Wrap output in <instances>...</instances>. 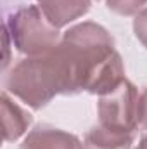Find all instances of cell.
<instances>
[{"label":"cell","mask_w":147,"mask_h":149,"mask_svg":"<svg viewBox=\"0 0 147 149\" xmlns=\"http://www.w3.org/2000/svg\"><path fill=\"white\" fill-rule=\"evenodd\" d=\"M61 83V94L87 90L106 95L125 81L119 54L109 33L95 23H81L64 33L49 52Z\"/></svg>","instance_id":"6da1fadb"},{"label":"cell","mask_w":147,"mask_h":149,"mask_svg":"<svg viewBox=\"0 0 147 149\" xmlns=\"http://www.w3.org/2000/svg\"><path fill=\"white\" fill-rule=\"evenodd\" d=\"M5 88L35 109H40L54 95L61 94L57 71L49 52L24 59L12 68L5 80Z\"/></svg>","instance_id":"7a4b0ae2"},{"label":"cell","mask_w":147,"mask_h":149,"mask_svg":"<svg viewBox=\"0 0 147 149\" xmlns=\"http://www.w3.org/2000/svg\"><path fill=\"white\" fill-rule=\"evenodd\" d=\"M9 28L17 50L28 54L30 57L43 56L57 47V28L45 17L42 9L37 5L17 10L10 17Z\"/></svg>","instance_id":"3957f363"},{"label":"cell","mask_w":147,"mask_h":149,"mask_svg":"<svg viewBox=\"0 0 147 149\" xmlns=\"http://www.w3.org/2000/svg\"><path fill=\"white\" fill-rule=\"evenodd\" d=\"M99 116L102 127L133 134L139 125V92L135 85L125 80L118 88L102 95Z\"/></svg>","instance_id":"277c9868"},{"label":"cell","mask_w":147,"mask_h":149,"mask_svg":"<svg viewBox=\"0 0 147 149\" xmlns=\"http://www.w3.org/2000/svg\"><path fill=\"white\" fill-rule=\"evenodd\" d=\"M21 149H83L80 141L59 128L37 127L21 144Z\"/></svg>","instance_id":"5b68a950"},{"label":"cell","mask_w":147,"mask_h":149,"mask_svg":"<svg viewBox=\"0 0 147 149\" xmlns=\"http://www.w3.org/2000/svg\"><path fill=\"white\" fill-rule=\"evenodd\" d=\"M38 7L55 28H62L90 9V0H38Z\"/></svg>","instance_id":"8992f818"},{"label":"cell","mask_w":147,"mask_h":149,"mask_svg":"<svg viewBox=\"0 0 147 149\" xmlns=\"http://www.w3.org/2000/svg\"><path fill=\"white\" fill-rule=\"evenodd\" d=\"M31 123V116L21 109L9 95L2 94V125H3V139L16 141L19 139Z\"/></svg>","instance_id":"52a82bcc"},{"label":"cell","mask_w":147,"mask_h":149,"mask_svg":"<svg viewBox=\"0 0 147 149\" xmlns=\"http://www.w3.org/2000/svg\"><path fill=\"white\" fill-rule=\"evenodd\" d=\"M133 134L111 130L102 125L94 127L85 137V149H130Z\"/></svg>","instance_id":"ba28073f"},{"label":"cell","mask_w":147,"mask_h":149,"mask_svg":"<svg viewBox=\"0 0 147 149\" xmlns=\"http://www.w3.org/2000/svg\"><path fill=\"white\" fill-rule=\"evenodd\" d=\"M146 2L147 0H106V3L111 10L123 14V16L135 14L139 9H142L146 5Z\"/></svg>","instance_id":"9c48e42d"},{"label":"cell","mask_w":147,"mask_h":149,"mask_svg":"<svg viewBox=\"0 0 147 149\" xmlns=\"http://www.w3.org/2000/svg\"><path fill=\"white\" fill-rule=\"evenodd\" d=\"M133 30L137 38L147 47V9H144L133 21Z\"/></svg>","instance_id":"30bf717a"},{"label":"cell","mask_w":147,"mask_h":149,"mask_svg":"<svg viewBox=\"0 0 147 149\" xmlns=\"http://www.w3.org/2000/svg\"><path fill=\"white\" fill-rule=\"evenodd\" d=\"M139 125L147 130V88L139 97Z\"/></svg>","instance_id":"8fae6325"},{"label":"cell","mask_w":147,"mask_h":149,"mask_svg":"<svg viewBox=\"0 0 147 149\" xmlns=\"http://www.w3.org/2000/svg\"><path fill=\"white\" fill-rule=\"evenodd\" d=\"M137 149H147V137L140 141V144H139V148H137Z\"/></svg>","instance_id":"7c38bea8"}]
</instances>
